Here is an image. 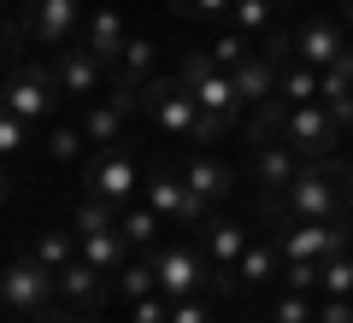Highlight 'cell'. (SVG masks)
I'll return each instance as SVG.
<instances>
[{
    "label": "cell",
    "mask_w": 353,
    "mask_h": 323,
    "mask_svg": "<svg viewBox=\"0 0 353 323\" xmlns=\"http://www.w3.org/2000/svg\"><path fill=\"white\" fill-rule=\"evenodd\" d=\"M265 224H301V218H353V171L341 159H312L301 165L289 188L259 200Z\"/></svg>",
    "instance_id": "6da1fadb"
},
{
    "label": "cell",
    "mask_w": 353,
    "mask_h": 323,
    "mask_svg": "<svg viewBox=\"0 0 353 323\" xmlns=\"http://www.w3.org/2000/svg\"><path fill=\"white\" fill-rule=\"evenodd\" d=\"M153 264H159V294L165 300H194V294H236V276L218 271L212 259H206V247H183V241H171V247H153Z\"/></svg>",
    "instance_id": "7a4b0ae2"
},
{
    "label": "cell",
    "mask_w": 353,
    "mask_h": 323,
    "mask_svg": "<svg viewBox=\"0 0 353 323\" xmlns=\"http://www.w3.org/2000/svg\"><path fill=\"white\" fill-rule=\"evenodd\" d=\"M59 71H53V59H36V65H12V76H6V94H0V112H18L24 124H53V112H59Z\"/></svg>",
    "instance_id": "3957f363"
},
{
    "label": "cell",
    "mask_w": 353,
    "mask_h": 323,
    "mask_svg": "<svg viewBox=\"0 0 353 323\" xmlns=\"http://www.w3.org/2000/svg\"><path fill=\"white\" fill-rule=\"evenodd\" d=\"M24 18H12V41H36V48L59 53L83 36V0H18Z\"/></svg>",
    "instance_id": "277c9868"
},
{
    "label": "cell",
    "mask_w": 353,
    "mask_h": 323,
    "mask_svg": "<svg viewBox=\"0 0 353 323\" xmlns=\"http://www.w3.org/2000/svg\"><path fill=\"white\" fill-rule=\"evenodd\" d=\"M271 241H277L283 259H336V253H353V218H301V224H271Z\"/></svg>",
    "instance_id": "5b68a950"
},
{
    "label": "cell",
    "mask_w": 353,
    "mask_h": 323,
    "mask_svg": "<svg viewBox=\"0 0 353 323\" xmlns=\"http://www.w3.org/2000/svg\"><path fill=\"white\" fill-rule=\"evenodd\" d=\"M141 112L153 118V129H159V136H176V141H189V147H194V129H201V100L176 83V71H171V76H153V83L141 88Z\"/></svg>",
    "instance_id": "8992f818"
},
{
    "label": "cell",
    "mask_w": 353,
    "mask_h": 323,
    "mask_svg": "<svg viewBox=\"0 0 353 323\" xmlns=\"http://www.w3.org/2000/svg\"><path fill=\"white\" fill-rule=\"evenodd\" d=\"M0 300H6V317H41V311L59 300V271H48L41 259H12L6 264V282H0Z\"/></svg>",
    "instance_id": "52a82bcc"
},
{
    "label": "cell",
    "mask_w": 353,
    "mask_h": 323,
    "mask_svg": "<svg viewBox=\"0 0 353 323\" xmlns=\"http://www.w3.org/2000/svg\"><path fill=\"white\" fill-rule=\"evenodd\" d=\"M341 136H347V129L336 124V112H330L324 100H312V106H294L289 124H283V141H289V147L301 153L306 165H312V159H336Z\"/></svg>",
    "instance_id": "ba28073f"
},
{
    "label": "cell",
    "mask_w": 353,
    "mask_h": 323,
    "mask_svg": "<svg viewBox=\"0 0 353 323\" xmlns=\"http://www.w3.org/2000/svg\"><path fill=\"white\" fill-rule=\"evenodd\" d=\"M141 183H148V176H141L136 159L118 153V147H94V159H88V171H83V194H101V200H112V206L141 200Z\"/></svg>",
    "instance_id": "9c48e42d"
},
{
    "label": "cell",
    "mask_w": 353,
    "mask_h": 323,
    "mask_svg": "<svg viewBox=\"0 0 353 323\" xmlns=\"http://www.w3.org/2000/svg\"><path fill=\"white\" fill-rule=\"evenodd\" d=\"M141 200L159 211L165 224H206V211H212V206H206V200L189 188V176H183V171H148Z\"/></svg>",
    "instance_id": "30bf717a"
},
{
    "label": "cell",
    "mask_w": 353,
    "mask_h": 323,
    "mask_svg": "<svg viewBox=\"0 0 353 323\" xmlns=\"http://www.w3.org/2000/svg\"><path fill=\"white\" fill-rule=\"evenodd\" d=\"M53 59V71H59V88L71 100H101L106 88H112V65H101L94 53L83 48V41H71V48H59V53H48Z\"/></svg>",
    "instance_id": "8fae6325"
},
{
    "label": "cell",
    "mask_w": 353,
    "mask_h": 323,
    "mask_svg": "<svg viewBox=\"0 0 353 323\" xmlns=\"http://www.w3.org/2000/svg\"><path fill=\"white\" fill-rule=\"evenodd\" d=\"M353 48V30L336 24V18H306L301 30H294V59L312 65V71H330V65H341V53Z\"/></svg>",
    "instance_id": "7c38bea8"
},
{
    "label": "cell",
    "mask_w": 353,
    "mask_h": 323,
    "mask_svg": "<svg viewBox=\"0 0 353 323\" xmlns=\"http://www.w3.org/2000/svg\"><path fill=\"white\" fill-rule=\"evenodd\" d=\"M112 294H118V276H106L101 264H88L83 253L59 271V300H65V306H77V311H101Z\"/></svg>",
    "instance_id": "4fadbf2b"
},
{
    "label": "cell",
    "mask_w": 353,
    "mask_h": 323,
    "mask_svg": "<svg viewBox=\"0 0 353 323\" xmlns=\"http://www.w3.org/2000/svg\"><path fill=\"white\" fill-rule=\"evenodd\" d=\"M77 41H83L101 65H112V71H118V59H124V48H130V24L112 12V6H101V12H88V24H83V36H77Z\"/></svg>",
    "instance_id": "5bb4252c"
},
{
    "label": "cell",
    "mask_w": 353,
    "mask_h": 323,
    "mask_svg": "<svg viewBox=\"0 0 353 323\" xmlns=\"http://www.w3.org/2000/svg\"><path fill=\"white\" fill-rule=\"evenodd\" d=\"M183 176H189V188L206 200V206H224V200L236 194V171H230L224 159H212L206 147H194L189 159H183Z\"/></svg>",
    "instance_id": "9a60e30c"
},
{
    "label": "cell",
    "mask_w": 353,
    "mask_h": 323,
    "mask_svg": "<svg viewBox=\"0 0 353 323\" xmlns=\"http://www.w3.org/2000/svg\"><path fill=\"white\" fill-rule=\"evenodd\" d=\"M301 153L289 147V141H265V147H253V183L265 188V194H277V188H289L294 176H301Z\"/></svg>",
    "instance_id": "2e32d148"
},
{
    "label": "cell",
    "mask_w": 353,
    "mask_h": 323,
    "mask_svg": "<svg viewBox=\"0 0 353 323\" xmlns=\"http://www.w3.org/2000/svg\"><path fill=\"white\" fill-rule=\"evenodd\" d=\"M230 76H236V94H241V106L253 112V106H265V100H277V76H283V71H277L271 59H265L259 48H253V59H248V65H236Z\"/></svg>",
    "instance_id": "e0dca14e"
},
{
    "label": "cell",
    "mask_w": 353,
    "mask_h": 323,
    "mask_svg": "<svg viewBox=\"0 0 353 323\" xmlns=\"http://www.w3.org/2000/svg\"><path fill=\"white\" fill-rule=\"evenodd\" d=\"M277 271H283L277 241H271V236H253L248 253L236 259V294H241V288H259V282H277Z\"/></svg>",
    "instance_id": "ac0fdd59"
},
{
    "label": "cell",
    "mask_w": 353,
    "mask_h": 323,
    "mask_svg": "<svg viewBox=\"0 0 353 323\" xmlns=\"http://www.w3.org/2000/svg\"><path fill=\"white\" fill-rule=\"evenodd\" d=\"M77 253H83V236H77V229L48 224V229H36V236H30V259H41L48 271H65Z\"/></svg>",
    "instance_id": "d6986e66"
},
{
    "label": "cell",
    "mask_w": 353,
    "mask_h": 323,
    "mask_svg": "<svg viewBox=\"0 0 353 323\" xmlns=\"http://www.w3.org/2000/svg\"><path fill=\"white\" fill-rule=\"evenodd\" d=\"M248 241H253L248 229L224 218V224H206V241H201V247H206V259H212L218 271H230V276H236V259L248 253Z\"/></svg>",
    "instance_id": "ffe728a7"
},
{
    "label": "cell",
    "mask_w": 353,
    "mask_h": 323,
    "mask_svg": "<svg viewBox=\"0 0 353 323\" xmlns=\"http://www.w3.org/2000/svg\"><path fill=\"white\" fill-rule=\"evenodd\" d=\"M194 100H201V112H218V118H230V124H241V112H248V106H241V94H236V76H230V71H212L201 88H194Z\"/></svg>",
    "instance_id": "44dd1931"
},
{
    "label": "cell",
    "mask_w": 353,
    "mask_h": 323,
    "mask_svg": "<svg viewBox=\"0 0 353 323\" xmlns=\"http://www.w3.org/2000/svg\"><path fill=\"white\" fill-rule=\"evenodd\" d=\"M118 229L130 236V247H148V253H153V247H159V229H165V218L148 206V200H130V206L118 211Z\"/></svg>",
    "instance_id": "7402d4cb"
},
{
    "label": "cell",
    "mask_w": 353,
    "mask_h": 323,
    "mask_svg": "<svg viewBox=\"0 0 353 323\" xmlns=\"http://www.w3.org/2000/svg\"><path fill=\"white\" fill-rule=\"evenodd\" d=\"M124 124H130V118L118 112L112 100H88V112H83V136H88V147H112V141L124 136Z\"/></svg>",
    "instance_id": "603a6c76"
},
{
    "label": "cell",
    "mask_w": 353,
    "mask_h": 323,
    "mask_svg": "<svg viewBox=\"0 0 353 323\" xmlns=\"http://www.w3.org/2000/svg\"><path fill=\"white\" fill-rule=\"evenodd\" d=\"M83 259L88 264H101L106 276H118L130 264V236L124 229H106V236H83Z\"/></svg>",
    "instance_id": "cb8c5ba5"
},
{
    "label": "cell",
    "mask_w": 353,
    "mask_h": 323,
    "mask_svg": "<svg viewBox=\"0 0 353 323\" xmlns=\"http://www.w3.org/2000/svg\"><path fill=\"white\" fill-rule=\"evenodd\" d=\"M277 94L289 100V106H312L318 94H324V71H312V65H283V76H277Z\"/></svg>",
    "instance_id": "d4e9b609"
},
{
    "label": "cell",
    "mask_w": 353,
    "mask_h": 323,
    "mask_svg": "<svg viewBox=\"0 0 353 323\" xmlns=\"http://www.w3.org/2000/svg\"><path fill=\"white\" fill-rule=\"evenodd\" d=\"M118 211L124 206H112V200H101V194H83L77 211H71V229L77 236H106V229H118Z\"/></svg>",
    "instance_id": "484cf974"
},
{
    "label": "cell",
    "mask_w": 353,
    "mask_h": 323,
    "mask_svg": "<svg viewBox=\"0 0 353 323\" xmlns=\"http://www.w3.org/2000/svg\"><path fill=\"white\" fill-rule=\"evenodd\" d=\"M289 100H265V106H253V118H248V147H265V141H283V124H289Z\"/></svg>",
    "instance_id": "4316f807"
},
{
    "label": "cell",
    "mask_w": 353,
    "mask_h": 323,
    "mask_svg": "<svg viewBox=\"0 0 353 323\" xmlns=\"http://www.w3.org/2000/svg\"><path fill=\"white\" fill-rule=\"evenodd\" d=\"M41 147H48L53 165H77V159H83V147H88V136H83V124H48Z\"/></svg>",
    "instance_id": "83f0119b"
},
{
    "label": "cell",
    "mask_w": 353,
    "mask_h": 323,
    "mask_svg": "<svg viewBox=\"0 0 353 323\" xmlns=\"http://www.w3.org/2000/svg\"><path fill=\"white\" fill-rule=\"evenodd\" d=\"M118 294H124L130 306H136V300H148V294H159V264H153V253L118 271Z\"/></svg>",
    "instance_id": "f1b7e54d"
},
{
    "label": "cell",
    "mask_w": 353,
    "mask_h": 323,
    "mask_svg": "<svg viewBox=\"0 0 353 323\" xmlns=\"http://www.w3.org/2000/svg\"><path fill=\"white\" fill-rule=\"evenodd\" d=\"M153 65H159V48H153L148 36H130V48H124V59H118V71L136 76V83H153Z\"/></svg>",
    "instance_id": "f546056e"
},
{
    "label": "cell",
    "mask_w": 353,
    "mask_h": 323,
    "mask_svg": "<svg viewBox=\"0 0 353 323\" xmlns=\"http://www.w3.org/2000/svg\"><path fill=\"white\" fill-rule=\"evenodd\" d=\"M318 294H341V300H353V253L324 259V271H318Z\"/></svg>",
    "instance_id": "4dcf8cb0"
},
{
    "label": "cell",
    "mask_w": 353,
    "mask_h": 323,
    "mask_svg": "<svg viewBox=\"0 0 353 323\" xmlns=\"http://www.w3.org/2000/svg\"><path fill=\"white\" fill-rule=\"evenodd\" d=\"M271 323H318V300H312V294H294V288H283L277 306H271Z\"/></svg>",
    "instance_id": "1f68e13d"
},
{
    "label": "cell",
    "mask_w": 353,
    "mask_h": 323,
    "mask_svg": "<svg viewBox=\"0 0 353 323\" xmlns=\"http://www.w3.org/2000/svg\"><path fill=\"white\" fill-rule=\"evenodd\" d=\"M212 48V59H218V71H236V65H248L253 59V41L241 36V30H224L218 41H206Z\"/></svg>",
    "instance_id": "d6a6232c"
},
{
    "label": "cell",
    "mask_w": 353,
    "mask_h": 323,
    "mask_svg": "<svg viewBox=\"0 0 353 323\" xmlns=\"http://www.w3.org/2000/svg\"><path fill=\"white\" fill-rule=\"evenodd\" d=\"M271 12H277V0H236L230 6V24L241 36H253V30H271Z\"/></svg>",
    "instance_id": "836d02e7"
},
{
    "label": "cell",
    "mask_w": 353,
    "mask_h": 323,
    "mask_svg": "<svg viewBox=\"0 0 353 323\" xmlns=\"http://www.w3.org/2000/svg\"><path fill=\"white\" fill-rule=\"evenodd\" d=\"M318 271H324L318 259H283L277 282H283V288H294V294H318Z\"/></svg>",
    "instance_id": "e575fe53"
},
{
    "label": "cell",
    "mask_w": 353,
    "mask_h": 323,
    "mask_svg": "<svg viewBox=\"0 0 353 323\" xmlns=\"http://www.w3.org/2000/svg\"><path fill=\"white\" fill-rule=\"evenodd\" d=\"M212 71H218V59H212V48H194L189 59L176 65V83H183V88H189V94H194V88H201V83H206V76H212Z\"/></svg>",
    "instance_id": "d590c367"
},
{
    "label": "cell",
    "mask_w": 353,
    "mask_h": 323,
    "mask_svg": "<svg viewBox=\"0 0 353 323\" xmlns=\"http://www.w3.org/2000/svg\"><path fill=\"white\" fill-rule=\"evenodd\" d=\"M171 323H218V306H212V294L171 300Z\"/></svg>",
    "instance_id": "8d00e7d4"
},
{
    "label": "cell",
    "mask_w": 353,
    "mask_h": 323,
    "mask_svg": "<svg viewBox=\"0 0 353 323\" xmlns=\"http://www.w3.org/2000/svg\"><path fill=\"white\" fill-rule=\"evenodd\" d=\"M30 136H36V124H24L18 112H0V153H18V147H30Z\"/></svg>",
    "instance_id": "74e56055"
},
{
    "label": "cell",
    "mask_w": 353,
    "mask_h": 323,
    "mask_svg": "<svg viewBox=\"0 0 353 323\" xmlns=\"http://www.w3.org/2000/svg\"><path fill=\"white\" fill-rule=\"evenodd\" d=\"M236 0H171V12L176 18H224Z\"/></svg>",
    "instance_id": "f35d334b"
},
{
    "label": "cell",
    "mask_w": 353,
    "mask_h": 323,
    "mask_svg": "<svg viewBox=\"0 0 353 323\" xmlns=\"http://www.w3.org/2000/svg\"><path fill=\"white\" fill-rule=\"evenodd\" d=\"M130 323H171V300H165V294L136 300V306H130Z\"/></svg>",
    "instance_id": "ab89813d"
},
{
    "label": "cell",
    "mask_w": 353,
    "mask_h": 323,
    "mask_svg": "<svg viewBox=\"0 0 353 323\" xmlns=\"http://www.w3.org/2000/svg\"><path fill=\"white\" fill-rule=\"evenodd\" d=\"M259 53L277 65V71H283V65H294V30H271V41H265Z\"/></svg>",
    "instance_id": "60d3db41"
},
{
    "label": "cell",
    "mask_w": 353,
    "mask_h": 323,
    "mask_svg": "<svg viewBox=\"0 0 353 323\" xmlns=\"http://www.w3.org/2000/svg\"><path fill=\"white\" fill-rule=\"evenodd\" d=\"M230 118H218V112H201V129H194V147H212V141H224L230 136Z\"/></svg>",
    "instance_id": "b9f144b4"
},
{
    "label": "cell",
    "mask_w": 353,
    "mask_h": 323,
    "mask_svg": "<svg viewBox=\"0 0 353 323\" xmlns=\"http://www.w3.org/2000/svg\"><path fill=\"white\" fill-rule=\"evenodd\" d=\"M318 323H353V300H341V294H318Z\"/></svg>",
    "instance_id": "7bdbcfd3"
},
{
    "label": "cell",
    "mask_w": 353,
    "mask_h": 323,
    "mask_svg": "<svg viewBox=\"0 0 353 323\" xmlns=\"http://www.w3.org/2000/svg\"><path fill=\"white\" fill-rule=\"evenodd\" d=\"M30 323H88V311H77V306H71V311H53V306H48L41 317H30Z\"/></svg>",
    "instance_id": "ee69618b"
},
{
    "label": "cell",
    "mask_w": 353,
    "mask_h": 323,
    "mask_svg": "<svg viewBox=\"0 0 353 323\" xmlns=\"http://www.w3.org/2000/svg\"><path fill=\"white\" fill-rule=\"evenodd\" d=\"M341 18H347V30H353V0H341Z\"/></svg>",
    "instance_id": "f6af8a7d"
},
{
    "label": "cell",
    "mask_w": 353,
    "mask_h": 323,
    "mask_svg": "<svg viewBox=\"0 0 353 323\" xmlns=\"http://www.w3.org/2000/svg\"><path fill=\"white\" fill-rule=\"evenodd\" d=\"M277 6H294V0H277Z\"/></svg>",
    "instance_id": "bcb514c9"
},
{
    "label": "cell",
    "mask_w": 353,
    "mask_h": 323,
    "mask_svg": "<svg viewBox=\"0 0 353 323\" xmlns=\"http://www.w3.org/2000/svg\"><path fill=\"white\" fill-rule=\"evenodd\" d=\"M12 323H24V317H12Z\"/></svg>",
    "instance_id": "7dc6e473"
}]
</instances>
